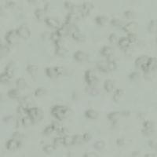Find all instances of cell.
<instances>
[{"label": "cell", "mask_w": 157, "mask_h": 157, "mask_svg": "<svg viewBox=\"0 0 157 157\" xmlns=\"http://www.w3.org/2000/svg\"><path fill=\"white\" fill-rule=\"evenodd\" d=\"M70 110L65 105H55L51 109V114L59 121L65 120L68 115Z\"/></svg>", "instance_id": "obj_1"}, {"label": "cell", "mask_w": 157, "mask_h": 157, "mask_svg": "<svg viewBox=\"0 0 157 157\" xmlns=\"http://www.w3.org/2000/svg\"><path fill=\"white\" fill-rule=\"evenodd\" d=\"M28 116L33 120L34 124L40 121L43 117V111L40 109H39V108H36V107H30V108H28Z\"/></svg>", "instance_id": "obj_2"}, {"label": "cell", "mask_w": 157, "mask_h": 157, "mask_svg": "<svg viewBox=\"0 0 157 157\" xmlns=\"http://www.w3.org/2000/svg\"><path fill=\"white\" fill-rule=\"evenodd\" d=\"M19 37L18 34H17V29H12V30L9 31L5 36V40H6V43L9 46L15 45L16 43L18 42Z\"/></svg>", "instance_id": "obj_3"}, {"label": "cell", "mask_w": 157, "mask_h": 157, "mask_svg": "<svg viewBox=\"0 0 157 157\" xmlns=\"http://www.w3.org/2000/svg\"><path fill=\"white\" fill-rule=\"evenodd\" d=\"M85 81L88 86H96L98 82V78L94 72L90 69L85 72Z\"/></svg>", "instance_id": "obj_4"}, {"label": "cell", "mask_w": 157, "mask_h": 157, "mask_svg": "<svg viewBox=\"0 0 157 157\" xmlns=\"http://www.w3.org/2000/svg\"><path fill=\"white\" fill-rule=\"evenodd\" d=\"M64 73V68L61 66L50 67L46 68V74L51 78H56Z\"/></svg>", "instance_id": "obj_5"}, {"label": "cell", "mask_w": 157, "mask_h": 157, "mask_svg": "<svg viewBox=\"0 0 157 157\" xmlns=\"http://www.w3.org/2000/svg\"><path fill=\"white\" fill-rule=\"evenodd\" d=\"M157 68V59L155 58H149L146 65L142 68L145 73H150Z\"/></svg>", "instance_id": "obj_6"}, {"label": "cell", "mask_w": 157, "mask_h": 157, "mask_svg": "<svg viewBox=\"0 0 157 157\" xmlns=\"http://www.w3.org/2000/svg\"><path fill=\"white\" fill-rule=\"evenodd\" d=\"M17 32L20 39H28L31 36L30 29L25 24H23V25H21V26L19 27L17 29Z\"/></svg>", "instance_id": "obj_7"}, {"label": "cell", "mask_w": 157, "mask_h": 157, "mask_svg": "<svg viewBox=\"0 0 157 157\" xmlns=\"http://www.w3.org/2000/svg\"><path fill=\"white\" fill-rule=\"evenodd\" d=\"M21 145V141L16 140V139L13 138H12L11 139L8 140L6 144V148H7L8 150H9V151H14V150L20 148Z\"/></svg>", "instance_id": "obj_8"}, {"label": "cell", "mask_w": 157, "mask_h": 157, "mask_svg": "<svg viewBox=\"0 0 157 157\" xmlns=\"http://www.w3.org/2000/svg\"><path fill=\"white\" fill-rule=\"evenodd\" d=\"M45 23L47 26L54 29H58L61 27V23L59 20L55 17H46Z\"/></svg>", "instance_id": "obj_9"}, {"label": "cell", "mask_w": 157, "mask_h": 157, "mask_svg": "<svg viewBox=\"0 0 157 157\" xmlns=\"http://www.w3.org/2000/svg\"><path fill=\"white\" fill-rule=\"evenodd\" d=\"M109 60L107 59V61H100L97 63L96 65V67L100 72L104 73H108L109 72Z\"/></svg>", "instance_id": "obj_10"}, {"label": "cell", "mask_w": 157, "mask_h": 157, "mask_svg": "<svg viewBox=\"0 0 157 157\" xmlns=\"http://www.w3.org/2000/svg\"><path fill=\"white\" fill-rule=\"evenodd\" d=\"M137 28H138V24L135 22H129L123 26V30L127 34H135Z\"/></svg>", "instance_id": "obj_11"}, {"label": "cell", "mask_w": 157, "mask_h": 157, "mask_svg": "<svg viewBox=\"0 0 157 157\" xmlns=\"http://www.w3.org/2000/svg\"><path fill=\"white\" fill-rule=\"evenodd\" d=\"M93 5L90 2H85L81 6V16L86 17L90 14L91 10L93 9Z\"/></svg>", "instance_id": "obj_12"}, {"label": "cell", "mask_w": 157, "mask_h": 157, "mask_svg": "<svg viewBox=\"0 0 157 157\" xmlns=\"http://www.w3.org/2000/svg\"><path fill=\"white\" fill-rule=\"evenodd\" d=\"M148 57L145 56V55H143V56H140L137 58L136 61H135V66L138 68H141L142 70V68L146 65V64L148 61Z\"/></svg>", "instance_id": "obj_13"}, {"label": "cell", "mask_w": 157, "mask_h": 157, "mask_svg": "<svg viewBox=\"0 0 157 157\" xmlns=\"http://www.w3.org/2000/svg\"><path fill=\"white\" fill-rule=\"evenodd\" d=\"M131 44H132V43H131L129 38L127 37H127L120 38V39L118 40L117 43L118 47L121 49H128Z\"/></svg>", "instance_id": "obj_14"}, {"label": "cell", "mask_w": 157, "mask_h": 157, "mask_svg": "<svg viewBox=\"0 0 157 157\" xmlns=\"http://www.w3.org/2000/svg\"><path fill=\"white\" fill-rule=\"evenodd\" d=\"M73 58L77 62H83L87 60V54L83 51H78L73 54Z\"/></svg>", "instance_id": "obj_15"}, {"label": "cell", "mask_w": 157, "mask_h": 157, "mask_svg": "<svg viewBox=\"0 0 157 157\" xmlns=\"http://www.w3.org/2000/svg\"><path fill=\"white\" fill-rule=\"evenodd\" d=\"M101 54L107 59H109L114 54V50L111 47H105L101 50Z\"/></svg>", "instance_id": "obj_16"}, {"label": "cell", "mask_w": 157, "mask_h": 157, "mask_svg": "<svg viewBox=\"0 0 157 157\" xmlns=\"http://www.w3.org/2000/svg\"><path fill=\"white\" fill-rule=\"evenodd\" d=\"M27 72H28V74L32 76V78L36 79L38 74L37 66L34 65H28V67H27Z\"/></svg>", "instance_id": "obj_17"}, {"label": "cell", "mask_w": 157, "mask_h": 157, "mask_svg": "<svg viewBox=\"0 0 157 157\" xmlns=\"http://www.w3.org/2000/svg\"><path fill=\"white\" fill-rule=\"evenodd\" d=\"M7 95L10 99H18V98H20V96H21L20 90H18L17 88L11 89V90H9L8 91Z\"/></svg>", "instance_id": "obj_18"}, {"label": "cell", "mask_w": 157, "mask_h": 157, "mask_svg": "<svg viewBox=\"0 0 157 157\" xmlns=\"http://www.w3.org/2000/svg\"><path fill=\"white\" fill-rule=\"evenodd\" d=\"M122 116V113L120 112H112L108 115V119L112 122L113 124H116L118 120H120V118Z\"/></svg>", "instance_id": "obj_19"}, {"label": "cell", "mask_w": 157, "mask_h": 157, "mask_svg": "<svg viewBox=\"0 0 157 157\" xmlns=\"http://www.w3.org/2000/svg\"><path fill=\"white\" fill-rule=\"evenodd\" d=\"M85 116L90 120H97L99 116V113L94 109H88L85 112Z\"/></svg>", "instance_id": "obj_20"}, {"label": "cell", "mask_w": 157, "mask_h": 157, "mask_svg": "<svg viewBox=\"0 0 157 157\" xmlns=\"http://www.w3.org/2000/svg\"><path fill=\"white\" fill-rule=\"evenodd\" d=\"M35 16H36V18L39 21H43V20H45L46 18L45 9H40V8L36 9V11H35Z\"/></svg>", "instance_id": "obj_21"}, {"label": "cell", "mask_w": 157, "mask_h": 157, "mask_svg": "<svg viewBox=\"0 0 157 157\" xmlns=\"http://www.w3.org/2000/svg\"><path fill=\"white\" fill-rule=\"evenodd\" d=\"M14 71H15L14 64H13V62H10V63H9L7 65H6L4 72H6L10 78H12V77L13 76V75H14Z\"/></svg>", "instance_id": "obj_22"}, {"label": "cell", "mask_w": 157, "mask_h": 157, "mask_svg": "<svg viewBox=\"0 0 157 157\" xmlns=\"http://www.w3.org/2000/svg\"><path fill=\"white\" fill-rule=\"evenodd\" d=\"M104 89L108 93H111L114 90V82L111 79H106L104 82Z\"/></svg>", "instance_id": "obj_23"}, {"label": "cell", "mask_w": 157, "mask_h": 157, "mask_svg": "<svg viewBox=\"0 0 157 157\" xmlns=\"http://www.w3.org/2000/svg\"><path fill=\"white\" fill-rule=\"evenodd\" d=\"M71 36H72V39H74L75 41L78 42V43H82V42H84L85 39H86L85 36H83L82 34H81L80 32H78V31L73 32Z\"/></svg>", "instance_id": "obj_24"}, {"label": "cell", "mask_w": 157, "mask_h": 157, "mask_svg": "<svg viewBox=\"0 0 157 157\" xmlns=\"http://www.w3.org/2000/svg\"><path fill=\"white\" fill-rule=\"evenodd\" d=\"M16 86L18 90H24L27 87V82L24 78H19L16 81Z\"/></svg>", "instance_id": "obj_25"}, {"label": "cell", "mask_w": 157, "mask_h": 157, "mask_svg": "<svg viewBox=\"0 0 157 157\" xmlns=\"http://www.w3.org/2000/svg\"><path fill=\"white\" fill-rule=\"evenodd\" d=\"M17 112L19 117L24 118V117H26V116H28V109H27V108H24V107L22 106V105H19L18 108H17Z\"/></svg>", "instance_id": "obj_26"}, {"label": "cell", "mask_w": 157, "mask_h": 157, "mask_svg": "<svg viewBox=\"0 0 157 157\" xmlns=\"http://www.w3.org/2000/svg\"><path fill=\"white\" fill-rule=\"evenodd\" d=\"M63 139L64 145L71 146L72 145H74V142H73V136H72V135H64Z\"/></svg>", "instance_id": "obj_27"}, {"label": "cell", "mask_w": 157, "mask_h": 157, "mask_svg": "<svg viewBox=\"0 0 157 157\" xmlns=\"http://www.w3.org/2000/svg\"><path fill=\"white\" fill-rule=\"evenodd\" d=\"M9 52V47L4 44H0V58L7 55Z\"/></svg>", "instance_id": "obj_28"}, {"label": "cell", "mask_w": 157, "mask_h": 157, "mask_svg": "<svg viewBox=\"0 0 157 157\" xmlns=\"http://www.w3.org/2000/svg\"><path fill=\"white\" fill-rule=\"evenodd\" d=\"M95 21L100 26H104V25L106 24L108 19H107V17L105 16H97L95 18Z\"/></svg>", "instance_id": "obj_29"}, {"label": "cell", "mask_w": 157, "mask_h": 157, "mask_svg": "<svg viewBox=\"0 0 157 157\" xmlns=\"http://www.w3.org/2000/svg\"><path fill=\"white\" fill-rule=\"evenodd\" d=\"M86 92L91 96H96L99 94V90H97L96 86H87Z\"/></svg>", "instance_id": "obj_30"}, {"label": "cell", "mask_w": 157, "mask_h": 157, "mask_svg": "<svg viewBox=\"0 0 157 157\" xmlns=\"http://www.w3.org/2000/svg\"><path fill=\"white\" fill-rule=\"evenodd\" d=\"M73 142H74V145H82L85 143V141L82 135L76 134L73 136Z\"/></svg>", "instance_id": "obj_31"}, {"label": "cell", "mask_w": 157, "mask_h": 157, "mask_svg": "<svg viewBox=\"0 0 157 157\" xmlns=\"http://www.w3.org/2000/svg\"><path fill=\"white\" fill-rule=\"evenodd\" d=\"M10 78H10L6 72L0 73V83H2V84H6V83L9 82Z\"/></svg>", "instance_id": "obj_32"}, {"label": "cell", "mask_w": 157, "mask_h": 157, "mask_svg": "<svg viewBox=\"0 0 157 157\" xmlns=\"http://www.w3.org/2000/svg\"><path fill=\"white\" fill-rule=\"evenodd\" d=\"M124 95V90H121V89H118L116 90V92L114 93V95H113V99L116 102H118L121 99L122 96Z\"/></svg>", "instance_id": "obj_33"}, {"label": "cell", "mask_w": 157, "mask_h": 157, "mask_svg": "<svg viewBox=\"0 0 157 157\" xmlns=\"http://www.w3.org/2000/svg\"><path fill=\"white\" fill-rule=\"evenodd\" d=\"M21 122H22V126H24V127H29L34 124L33 120L29 116L21 118Z\"/></svg>", "instance_id": "obj_34"}, {"label": "cell", "mask_w": 157, "mask_h": 157, "mask_svg": "<svg viewBox=\"0 0 157 157\" xmlns=\"http://www.w3.org/2000/svg\"><path fill=\"white\" fill-rule=\"evenodd\" d=\"M47 94V90L43 87H39L35 90V96L37 97H40L44 96Z\"/></svg>", "instance_id": "obj_35"}, {"label": "cell", "mask_w": 157, "mask_h": 157, "mask_svg": "<svg viewBox=\"0 0 157 157\" xmlns=\"http://www.w3.org/2000/svg\"><path fill=\"white\" fill-rule=\"evenodd\" d=\"M55 148H56V147L54 145H46L43 147V151L47 154H51L52 152H54Z\"/></svg>", "instance_id": "obj_36"}, {"label": "cell", "mask_w": 157, "mask_h": 157, "mask_svg": "<svg viewBox=\"0 0 157 157\" xmlns=\"http://www.w3.org/2000/svg\"><path fill=\"white\" fill-rule=\"evenodd\" d=\"M54 126L52 125V124L51 125H49L48 127H47L45 129L43 130V134L46 135V136H48V135L52 134L54 132Z\"/></svg>", "instance_id": "obj_37"}, {"label": "cell", "mask_w": 157, "mask_h": 157, "mask_svg": "<svg viewBox=\"0 0 157 157\" xmlns=\"http://www.w3.org/2000/svg\"><path fill=\"white\" fill-rule=\"evenodd\" d=\"M62 38L61 37V36L59 35V33L58 32V31H55V32H52L51 35V39L52 40L54 43H57L58 41H59L60 39H61Z\"/></svg>", "instance_id": "obj_38"}, {"label": "cell", "mask_w": 157, "mask_h": 157, "mask_svg": "<svg viewBox=\"0 0 157 157\" xmlns=\"http://www.w3.org/2000/svg\"><path fill=\"white\" fill-rule=\"evenodd\" d=\"M105 142L103 141H97L94 144V148H95L96 150H102L103 148H105Z\"/></svg>", "instance_id": "obj_39"}, {"label": "cell", "mask_w": 157, "mask_h": 157, "mask_svg": "<svg viewBox=\"0 0 157 157\" xmlns=\"http://www.w3.org/2000/svg\"><path fill=\"white\" fill-rule=\"evenodd\" d=\"M53 145H54L55 147H58V146L64 145L63 136L57 137L56 138H54V144H53Z\"/></svg>", "instance_id": "obj_40"}, {"label": "cell", "mask_w": 157, "mask_h": 157, "mask_svg": "<svg viewBox=\"0 0 157 157\" xmlns=\"http://www.w3.org/2000/svg\"><path fill=\"white\" fill-rule=\"evenodd\" d=\"M111 24H112L113 27H116V28H120V27L123 26V22L120 21V19L114 18L112 19L111 21Z\"/></svg>", "instance_id": "obj_41"}, {"label": "cell", "mask_w": 157, "mask_h": 157, "mask_svg": "<svg viewBox=\"0 0 157 157\" xmlns=\"http://www.w3.org/2000/svg\"><path fill=\"white\" fill-rule=\"evenodd\" d=\"M148 31L150 32H157V23L154 21H152L148 25Z\"/></svg>", "instance_id": "obj_42"}, {"label": "cell", "mask_w": 157, "mask_h": 157, "mask_svg": "<svg viewBox=\"0 0 157 157\" xmlns=\"http://www.w3.org/2000/svg\"><path fill=\"white\" fill-rule=\"evenodd\" d=\"M109 42H110L111 44H112V45H116L119 39H118V38H117V36H116V34L112 33V34H111L110 36H109Z\"/></svg>", "instance_id": "obj_43"}, {"label": "cell", "mask_w": 157, "mask_h": 157, "mask_svg": "<svg viewBox=\"0 0 157 157\" xmlns=\"http://www.w3.org/2000/svg\"><path fill=\"white\" fill-rule=\"evenodd\" d=\"M67 52L66 49L65 48V47H56V54L59 56H63L65 55Z\"/></svg>", "instance_id": "obj_44"}, {"label": "cell", "mask_w": 157, "mask_h": 157, "mask_svg": "<svg viewBox=\"0 0 157 157\" xmlns=\"http://www.w3.org/2000/svg\"><path fill=\"white\" fill-rule=\"evenodd\" d=\"M142 133L145 136H149L152 134L153 133V128H143Z\"/></svg>", "instance_id": "obj_45"}, {"label": "cell", "mask_w": 157, "mask_h": 157, "mask_svg": "<svg viewBox=\"0 0 157 157\" xmlns=\"http://www.w3.org/2000/svg\"><path fill=\"white\" fill-rule=\"evenodd\" d=\"M124 16L127 19H132L134 17V13L131 10H127L124 12Z\"/></svg>", "instance_id": "obj_46"}, {"label": "cell", "mask_w": 157, "mask_h": 157, "mask_svg": "<svg viewBox=\"0 0 157 157\" xmlns=\"http://www.w3.org/2000/svg\"><path fill=\"white\" fill-rule=\"evenodd\" d=\"M116 67H117V65H116V62L113 61L109 60V71H110V72L114 71V70L116 69Z\"/></svg>", "instance_id": "obj_47"}, {"label": "cell", "mask_w": 157, "mask_h": 157, "mask_svg": "<svg viewBox=\"0 0 157 157\" xmlns=\"http://www.w3.org/2000/svg\"><path fill=\"white\" fill-rule=\"evenodd\" d=\"M22 138H23V135L21 134L20 132H18V131H17V132H14V133L13 134V138L16 139V140L21 141V139H22Z\"/></svg>", "instance_id": "obj_48"}, {"label": "cell", "mask_w": 157, "mask_h": 157, "mask_svg": "<svg viewBox=\"0 0 157 157\" xmlns=\"http://www.w3.org/2000/svg\"><path fill=\"white\" fill-rule=\"evenodd\" d=\"M127 37L129 38L130 41H131V43H134L136 42L137 40V36L135 34H128V36H127Z\"/></svg>", "instance_id": "obj_49"}, {"label": "cell", "mask_w": 157, "mask_h": 157, "mask_svg": "<svg viewBox=\"0 0 157 157\" xmlns=\"http://www.w3.org/2000/svg\"><path fill=\"white\" fill-rule=\"evenodd\" d=\"M143 128H153V124L150 121H145L143 124Z\"/></svg>", "instance_id": "obj_50"}, {"label": "cell", "mask_w": 157, "mask_h": 157, "mask_svg": "<svg viewBox=\"0 0 157 157\" xmlns=\"http://www.w3.org/2000/svg\"><path fill=\"white\" fill-rule=\"evenodd\" d=\"M130 78H131V80H136V79H138L139 77V75L138 74V72H132L131 74V75H129Z\"/></svg>", "instance_id": "obj_51"}, {"label": "cell", "mask_w": 157, "mask_h": 157, "mask_svg": "<svg viewBox=\"0 0 157 157\" xmlns=\"http://www.w3.org/2000/svg\"><path fill=\"white\" fill-rule=\"evenodd\" d=\"M73 6H74V4H72L70 2H66L65 3V7L67 9H68L69 11H71L72 9Z\"/></svg>", "instance_id": "obj_52"}, {"label": "cell", "mask_w": 157, "mask_h": 157, "mask_svg": "<svg viewBox=\"0 0 157 157\" xmlns=\"http://www.w3.org/2000/svg\"><path fill=\"white\" fill-rule=\"evenodd\" d=\"M82 137H83V139H84L85 142H88L90 140V139L92 138L91 134H89V133L84 134L82 135Z\"/></svg>", "instance_id": "obj_53"}, {"label": "cell", "mask_w": 157, "mask_h": 157, "mask_svg": "<svg viewBox=\"0 0 157 157\" xmlns=\"http://www.w3.org/2000/svg\"><path fill=\"white\" fill-rule=\"evenodd\" d=\"M83 157H97V155L95 152H87Z\"/></svg>", "instance_id": "obj_54"}, {"label": "cell", "mask_w": 157, "mask_h": 157, "mask_svg": "<svg viewBox=\"0 0 157 157\" xmlns=\"http://www.w3.org/2000/svg\"><path fill=\"white\" fill-rule=\"evenodd\" d=\"M117 145H120V146H121V145H123L124 144V138H120V139H118L117 140Z\"/></svg>", "instance_id": "obj_55"}, {"label": "cell", "mask_w": 157, "mask_h": 157, "mask_svg": "<svg viewBox=\"0 0 157 157\" xmlns=\"http://www.w3.org/2000/svg\"><path fill=\"white\" fill-rule=\"evenodd\" d=\"M12 119V116H6V117H5L4 118V121H6V122H7V121H9V120H11Z\"/></svg>", "instance_id": "obj_56"}, {"label": "cell", "mask_w": 157, "mask_h": 157, "mask_svg": "<svg viewBox=\"0 0 157 157\" xmlns=\"http://www.w3.org/2000/svg\"><path fill=\"white\" fill-rule=\"evenodd\" d=\"M28 2H30V3H32V4H35V3H36V2H37V1L38 0H28Z\"/></svg>", "instance_id": "obj_57"}, {"label": "cell", "mask_w": 157, "mask_h": 157, "mask_svg": "<svg viewBox=\"0 0 157 157\" xmlns=\"http://www.w3.org/2000/svg\"><path fill=\"white\" fill-rule=\"evenodd\" d=\"M145 157H155V156L154 154H147V155H145Z\"/></svg>", "instance_id": "obj_58"}, {"label": "cell", "mask_w": 157, "mask_h": 157, "mask_svg": "<svg viewBox=\"0 0 157 157\" xmlns=\"http://www.w3.org/2000/svg\"><path fill=\"white\" fill-rule=\"evenodd\" d=\"M156 43H157V39H156Z\"/></svg>", "instance_id": "obj_59"}]
</instances>
